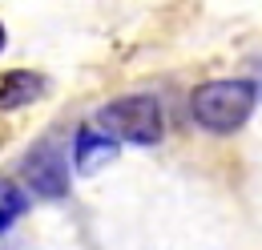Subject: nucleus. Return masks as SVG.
Segmentation results:
<instances>
[{
    "label": "nucleus",
    "instance_id": "20e7f679",
    "mask_svg": "<svg viewBox=\"0 0 262 250\" xmlns=\"http://www.w3.org/2000/svg\"><path fill=\"white\" fill-rule=\"evenodd\" d=\"M40 93H45V77H40V73H29V69H8V73H0V113L25 109V105H33Z\"/></svg>",
    "mask_w": 262,
    "mask_h": 250
},
{
    "label": "nucleus",
    "instance_id": "f03ea898",
    "mask_svg": "<svg viewBox=\"0 0 262 250\" xmlns=\"http://www.w3.org/2000/svg\"><path fill=\"white\" fill-rule=\"evenodd\" d=\"M93 129H101L113 141L158 145L165 133V117L154 97H117V101H109L105 109L93 113Z\"/></svg>",
    "mask_w": 262,
    "mask_h": 250
},
{
    "label": "nucleus",
    "instance_id": "7ed1b4c3",
    "mask_svg": "<svg viewBox=\"0 0 262 250\" xmlns=\"http://www.w3.org/2000/svg\"><path fill=\"white\" fill-rule=\"evenodd\" d=\"M25 182L33 186V194L53 198V202L69 194V170H65V154H61L57 137H45L40 145L29 150V157H25Z\"/></svg>",
    "mask_w": 262,
    "mask_h": 250
},
{
    "label": "nucleus",
    "instance_id": "f257e3e1",
    "mask_svg": "<svg viewBox=\"0 0 262 250\" xmlns=\"http://www.w3.org/2000/svg\"><path fill=\"white\" fill-rule=\"evenodd\" d=\"M258 89L250 81H206L190 93V117L210 133H234L254 113Z\"/></svg>",
    "mask_w": 262,
    "mask_h": 250
},
{
    "label": "nucleus",
    "instance_id": "0eeeda50",
    "mask_svg": "<svg viewBox=\"0 0 262 250\" xmlns=\"http://www.w3.org/2000/svg\"><path fill=\"white\" fill-rule=\"evenodd\" d=\"M0 49H4V25H0Z\"/></svg>",
    "mask_w": 262,
    "mask_h": 250
},
{
    "label": "nucleus",
    "instance_id": "39448f33",
    "mask_svg": "<svg viewBox=\"0 0 262 250\" xmlns=\"http://www.w3.org/2000/svg\"><path fill=\"white\" fill-rule=\"evenodd\" d=\"M117 157V141L113 137H105L101 129H81L77 133V170H85V174H97L101 165H109Z\"/></svg>",
    "mask_w": 262,
    "mask_h": 250
},
{
    "label": "nucleus",
    "instance_id": "423d86ee",
    "mask_svg": "<svg viewBox=\"0 0 262 250\" xmlns=\"http://www.w3.org/2000/svg\"><path fill=\"white\" fill-rule=\"evenodd\" d=\"M25 210H29V198L20 194V186H16V182H8V178H0V234L20 218Z\"/></svg>",
    "mask_w": 262,
    "mask_h": 250
}]
</instances>
